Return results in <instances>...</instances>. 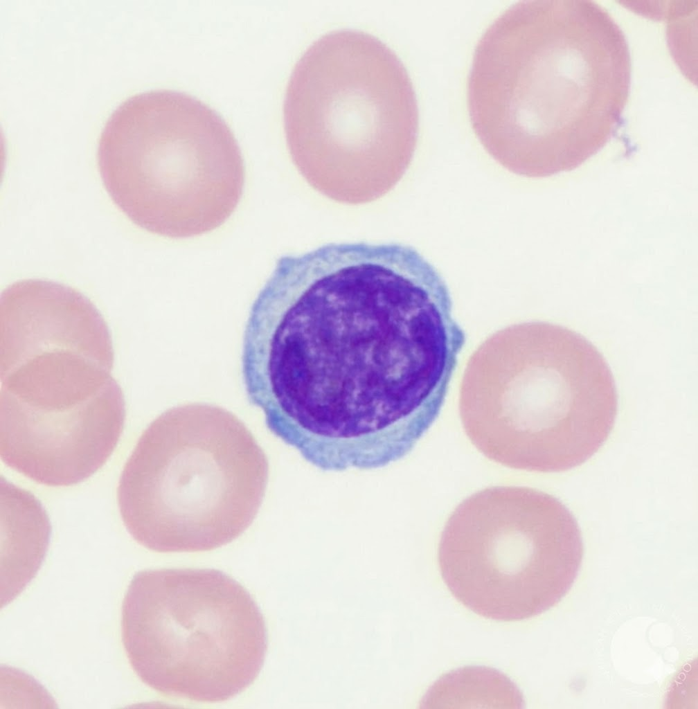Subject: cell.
Wrapping results in <instances>:
<instances>
[{
    "label": "cell",
    "mask_w": 698,
    "mask_h": 709,
    "mask_svg": "<svg viewBox=\"0 0 698 709\" xmlns=\"http://www.w3.org/2000/svg\"><path fill=\"white\" fill-rule=\"evenodd\" d=\"M96 159L118 209L164 237L215 231L244 192L245 164L231 127L211 105L184 91L151 89L122 102L101 132Z\"/></svg>",
    "instance_id": "cell-6"
},
{
    "label": "cell",
    "mask_w": 698,
    "mask_h": 709,
    "mask_svg": "<svg viewBox=\"0 0 698 709\" xmlns=\"http://www.w3.org/2000/svg\"><path fill=\"white\" fill-rule=\"evenodd\" d=\"M584 555L580 526L557 498L501 485L469 496L451 512L437 559L455 599L499 622L539 616L569 593Z\"/></svg>",
    "instance_id": "cell-8"
},
{
    "label": "cell",
    "mask_w": 698,
    "mask_h": 709,
    "mask_svg": "<svg viewBox=\"0 0 698 709\" xmlns=\"http://www.w3.org/2000/svg\"><path fill=\"white\" fill-rule=\"evenodd\" d=\"M115 380L73 404L33 406L0 396V456L10 469L49 487L80 483L108 461L125 422Z\"/></svg>",
    "instance_id": "cell-9"
},
{
    "label": "cell",
    "mask_w": 698,
    "mask_h": 709,
    "mask_svg": "<svg viewBox=\"0 0 698 709\" xmlns=\"http://www.w3.org/2000/svg\"><path fill=\"white\" fill-rule=\"evenodd\" d=\"M632 59L611 13L590 0H524L476 46L467 101L485 150L509 172L544 178L575 170L618 129Z\"/></svg>",
    "instance_id": "cell-2"
},
{
    "label": "cell",
    "mask_w": 698,
    "mask_h": 709,
    "mask_svg": "<svg viewBox=\"0 0 698 709\" xmlns=\"http://www.w3.org/2000/svg\"><path fill=\"white\" fill-rule=\"evenodd\" d=\"M82 354L114 366L110 330L93 303L57 282L28 279L0 299V370L42 353Z\"/></svg>",
    "instance_id": "cell-10"
},
{
    "label": "cell",
    "mask_w": 698,
    "mask_h": 709,
    "mask_svg": "<svg viewBox=\"0 0 698 709\" xmlns=\"http://www.w3.org/2000/svg\"><path fill=\"white\" fill-rule=\"evenodd\" d=\"M465 341L415 249L330 243L278 259L245 325L243 381L269 431L314 467L378 469L435 422Z\"/></svg>",
    "instance_id": "cell-1"
},
{
    "label": "cell",
    "mask_w": 698,
    "mask_h": 709,
    "mask_svg": "<svg viewBox=\"0 0 698 709\" xmlns=\"http://www.w3.org/2000/svg\"><path fill=\"white\" fill-rule=\"evenodd\" d=\"M698 3L665 21L670 54L687 79L697 83V24Z\"/></svg>",
    "instance_id": "cell-13"
},
{
    "label": "cell",
    "mask_w": 698,
    "mask_h": 709,
    "mask_svg": "<svg viewBox=\"0 0 698 709\" xmlns=\"http://www.w3.org/2000/svg\"><path fill=\"white\" fill-rule=\"evenodd\" d=\"M269 472L265 451L235 415L208 404L174 406L148 425L125 462L120 515L149 550H213L252 524Z\"/></svg>",
    "instance_id": "cell-5"
},
{
    "label": "cell",
    "mask_w": 698,
    "mask_h": 709,
    "mask_svg": "<svg viewBox=\"0 0 698 709\" xmlns=\"http://www.w3.org/2000/svg\"><path fill=\"white\" fill-rule=\"evenodd\" d=\"M120 632L128 662L145 685L197 703L244 692L258 677L268 647L254 598L213 568L136 573L123 599Z\"/></svg>",
    "instance_id": "cell-7"
},
{
    "label": "cell",
    "mask_w": 698,
    "mask_h": 709,
    "mask_svg": "<svg viewBox=\"0 0 698 709\" xmlns=\"http://www.w3.org/2000/svg\"><path fill=\"white\" fill-rule=\"evenodd\" d=\"M523 694L504 673L486 666H465L439 677L420 701L422 708L524 707Z\"/></svg>",
    "instance_id": "cell-12"
},
{
    "label": "cell",
    "mask_w": 698,
    "mask_h": 709,
    "mask_svg": "<svg viewBox=\"0 0 698 709\" xmlns=\"http://www.w3.org/2000/svg\"><path fill=\"white\" fill-rule=\"evenodd\" d=\"M468 373L463 429L475 448L504 467L570 470L609 437L618 398L610 368L585 336L545 322L490 337Z\"/></svg>",
    "instance_id": "cell-4"
},
{
    "label": "cell",
    "mask_w": 698,
    "mask_h": 709,
    "mask_svg": "<svg viewBox=\"0 0 698 709\" xmlns=\"http://www.w3.org/2000/svg\"><path fill=\"white\" fill-rule=\"evenodd\" d=\"M283 123L292 159L310 186L335 201L361 204L405 174L419 109L398 54L370 32L340 28L319 36L296 62Z\"/></svg>",
    "instance_id": "cell-3"
},
{
    "label": "cell",
    "mask_w": 698,
    "mask_h": 709,
    "mask_svg": "<svg viewBox=\"0 0 698 709\" xmlns=\"http://www.w3.org/2000/svg\"><path fill=\"white\" fill-rule=\"evenodd\" d=\"M1 607L26 588L37 574L50 541L49 517L29 491L1 478Z\"/></svg>",
    "instance_id": "cell-11"
}]
</instances>
